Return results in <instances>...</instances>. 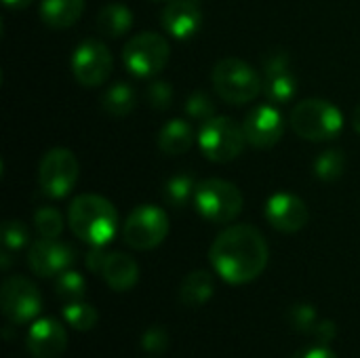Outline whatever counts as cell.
<instances>
[{
  "mask_svg": "<svg viewBox=\"0 0 360 358\" xmlns=\"http://www.w3.org/2000/svg\"><path fill=\"white\" fill-rule=\"evenodd\" d=\"M0 308L6 321L13 325H23L40 314L42 300L32 281L25 276H8L0 289Z\"/></svg>",
  "mask_w": 360,
  "mask_h": 358,
  "instance_id": "obj_11",
  "label": "cell"
},
{
  "mask_svg": "<svg viewBox=\"0 0 360 358\" xmlns=\"http://www.w3.org/2000/svg\"><path fill=\"white\" fill-rule=\"evenodd\" d=\"M266 219L274 230L293 234L308 224L310 211L300 196L291 192H276L266 203Z\"/></svg>",
  "mask_w": 360,
  "mask_h": 358,
  "instance_id": "obj_14",
  "label": "cell"
},
{
  "mask_svg": "<svg viewBox=\"0 0 360 358\" xmlns=\"http://www.w3.org/2000/svg\"><path fill=\"white\" fill-rule=\"evenodd\" d=\"M184 110H186V114H188L190 118L200 120V122H205V120H209V118L215 116V103H213V99H211L205 91H194V93H190L188 99H186Z\"/></svg>",
  "mask_w": 360,
  "mask_h": 358,
  "instance_id": "obj_29",
  "label": "cell"
},
{
  "mask_svg": "<svg viewBox=\"0 0 360 358\" xmlns=\"http://www.w3.org/2000/svg\"><path fill=\"white\" fill-rule=\"evenodd\" d=\"M141 346L146 352H152V354H160L169 348V333L167 329L162 327H150L143 338H141Z\"/></svg>",
  "mask_w": 360,
  "mask_h": 358,
  "instance_id": "obj_33",
  "label": "cell"
},
{
  "mask_svg": "<svg viewBox=\"0 0 360 358\" xmlns=\"http://www.w3.org/2000/svg\"><path fill=\"white\" fill-rule=\"evenodd\" d=\"M160 21L169 36L188 40L202 25V4L200 0H167Z\"/></svg>",
  "mask_w": 360,
  "mask_h": 358,
  "instance_id": "obj_15",
  "label": "cell"
},
{
  "mask_svg": "<svg viewBox=\"0 0 360 358\" xmlns=\"http://www.w3.org/2000/svg\"><path fill=\"white\" fill-rule=\"evenodd\" d=\"M34 226L40 238H59L63 232V217L53 207H40L34 215Z\"/></svg>",
  "mask_w": 360,
  "mask_h": 358,
  "instance_id": "obj_28",
  "label": "cell"
},
{
  "mask_svg": "<svg viewBox=\"0 0 360 358\" xmlns=\"http://www.w3.org/2000/svg\"><path fill=\"white\" fill-rule=\"evenodd\" d=\"M198 148L211 162H230L245 150L247 135L245 127L228 116H213L202 122L196 135Z\"/></svg>",
  "mask_w": 360,
  "mask_h": 358,
  "instance_id": "obj_6",
  "label": "cell"
},
{
  "mask_svg": "<svg viewBox=\"0 0 360 358\" xmlns=\"http://www.w3.org/2000/svg\"><path fill=\"white\" fill-rule=\"evenodd\" d=\"M171 59V44L158 32H139L122 46L124 68L139 78L160 74Z\"/></svg>",
  "mask_w": 360,
  "mask_h": 358,
  "instance_id": "obj_7",
  "label": "cell"
},
{
  "mask_svg": "<svg viewBox=\"0 0 360 358\" xmlns=\"http://www.w3.org/2000/svg\"><path fill=\"white\" fill-rule=\"evenodd\" d=\"M105 257H108V253L103 251V247H91V251H89L86 257H84L86 268H89L93 274H101V272H103Z\"/></svg>",
  "mask_w": 360,
  "mask_h": 358,
  "instance_id": "obj_35",
  "label": "cell"
},
{
  "mask_svg": "<svg viewBox=\"0 0 360 358\" xmlns=\"http://www.w3.org/2000/svg\"><path fill=\"white\" fill-rule=\"evenodd\" d=\"M133 27V13L127 4L108 2L97 15V30L105 38H120Z\"/></svg>",
  "mask_w": 360,
  "mask_h": 358,
  "instance_id": "obj_20",
  "label": "cell"
},
{
  "mask_svg": "<svg viewBox=\"0 0 360 358\" xmlns=\"http://www.w3.org/2000/svg\"><path fill=\"white\" fill-rule=\"evenodd\" d=\"M70 230L91 247H105L118 230L116 207L99 194H80L68 209Z\"/></svg>",
  "mask_w": 360,
  "mask_h": 358,
  "instance_id": "obj_2",
  "label": "cell"
},
{
  "mask_svg": "<svg viewBox=\"0 0 360 358\" xmlns=\"http://www.w3.org/2000/svg\"><path fill=\"white\" fill-rule=\"evenodd\" d=\"M213 270L230 285L255 281L268 266L270 251L264 234L249 224H236L217 234L209 249Z\"/></svg>",
  "mask_w": 360,
  "mask_h": 358,
  "instance_id": "obj_1",
  "label": "cell"
},
{
  "mask_svg": "<svg viewBox=\"0 0 360 358\" xmlns=\"http://www.w3.org/2000/svg\"><path fill=\"white\" fill-rule=\"evenodd\" d=\"M211 80L217 95L230 106L249 103L264 91L262 76L238 57H224L221 61H217Z\"/></svg>",
  "mask_w": 360,
  "mask_h": 358,
  "instance_id": "obj_4",
  "label": "cell"
},
{
  "mask_svg": "<svg viewBox=\"0 0 360 358\" xmlns=\"http://www.w3.org/2000/svg\"><path fill=\"white\" fill-rule=\"evenodd\" d=\"M352 124H354V131L360 135V103L354 108V114H352Z\"/></svg>",
  "mask_w": 360,
  "mask_h": 358,
  "instance_id": "obj_38",
  "label": "cell"
},
{
  "mask_svg": "<svg viewBox=\"0 0 360 358\" xmlns=\"http://www.w3.org/2000/svg\"><path fill=\"white\" fill-rule=\"evenodd\" d=\"M74 260V249L57 238H40L27 251V266L40 279L59 276L61 272L70 270Z\"/></svg>",
  "mask_w": 360,
  "mask_h": 358,
  "instance_id": "obj_12",
  "label": "cell"
},
{
  "mask_svg": "<svg viewBox=\"0 0 360 358\" xmlns=\"http://www.w3.org/2000/svg\"><path fill=\"white\" fill-rule=\"evenodd\" d=\"M70 68L74 78L82 87H99L110 78L114 68V57L105 42L97 38H89L74 49Z\"/></svg>",
  "mask_w": 360,
  "mask_h": 358,
  "instance_id": "obj_10",
  "label": "cell"
},
{
  "mask_svg": "<svg viewBox=\"0 0 360 358\" xmlns=\"http://www.w3.org/2000/svg\"><path fill=\"white\" fill-rule=\"evenodd\" d=\"M264 93H266L268 101L274 103V106L293 101V97L297 93V78H295L293 70L287 68V70H278V72L266 74Z\"/></svg>",
  "mask_w": 360,
  "mask_h": 358,
  "instance_id": "obj_23",
  "label": "cell"
},
{
  "mask_svg": "<svg viewBox=\"0 0 360 358\" xmlns=\"http://www.w3.org/2000/svg\"><path fill=\"white\" fill-rule=\"evenodd\" d=\"M245 135H247V141L253 146V148H259V150H268L272 146H276L285 133V120H283V114L278 112V108L274 103H262L257 108H253L245 122Z\"/></svg>",
  "mask_w": 360,
  "mask_h": 358,
  "instance_id": "obj_13",
  "label": "cell"
},
{
  "mask_svg": "<svg viewBox=\"0 0 360 358\" xmlns=\"http://www.w3.org/2000/svg\"><path fill=\"white\" fill-rule=\"evenodd\" d=\"M289 323L300 333H312L316 327V310L308 304H297L289 310Z\"/></svg>",
  "mask_w": 360,
  "mask_h": 358,
  "instance_id": "obj_32",
  "label": "cell"
},
{
  "mask_svg": "<svg viewBox=\"0 0 360 358\" xmlns=\"http://www.w3.org/2000/svg\"><path fill=\"white\" fill-rule=\"evenodd\" d=\"M135 99H137L135 97V89L129 82L120 80V82L110 84L101 93L99 103H101V110L108 116H112V118H124V116H129L135 110Z\"/></svg>",
  "mask_w": 360,
  "mask_h": 358,
  "instance_id": "obj_21",
  "label": "cell"
},
{
  "mask_svg": "<svg viewBox=\"0 0 360 358\" xmlns=\"http://www.w3.org/2000/svg\"><path fill=\"white\" fill-rule=\"evenodd\" d=\"M346 171V156L342 150H327L314 160V175L321 181H335Z\"/></svg>",
  "mask_w": 360,
  "mask_h": 358,
  "instance_id": "obj_25",
  "label": "cell"
},
{
  "mask_svg": "<svg viewBox=\"0 0 360 358\" xmlns=\"http://www.w3.org/2000/svg\"><path fill=\"white\" fill-rule=\"evenodd\" d=\"M196 192V181L192 175H173L165 188H162V198L169 207L173 209H181L190 203V198H194Z\"/></svg>",
  "mask_w": 360,
  "mask_h": 358,
  "instance_id": "obj_24",
  "label": "cell"
},
{
  "mask_svg": "<svg viewBox=\"0 0 360 358\" xmlns=\"http://www.w3.org/2000/svg\"><path fill=\"white\" fill-rule=\"evenodd\" d=\"M245 198L236 184L209 177L196 184L194 192V207L198 215L211 224H230L243 211Z\"/></svg>",
  "mask_w": 360,
  "mask_h": 358,
  "instance_id": "obj_5",
  "label": "cell"
},
{
  "mask_svg": "<svg viewBox=\"0 0 360 358\" xmlns=\"http://www.w3.org/2000/svg\"><path fill=\"white\" fill-rule=\"evenodd\" d=\"M55 293L63 302H78L86 293V283H84V279H82L80 272L65 270L55 281Z\"/></svg>",
  "mask_w": 360,
  "mask_h": 358,
  "instance_id": "obj_27",
  "label": "cell"
},
{
  "mask_svg": "<svg viewBox=\"0 0 360 358\" xmlns=\"http://www.w3.org/2000/svg\"><path fill=\"white\" fill-rule=\"evenodd\" d=\"M213 289H215L213 276L207 270H194L184 279L179 289V300L186 306L198 308L213 298Z\"/></svg>",
  "mask_w": 360,
  "mask_h": 358,
  "instance_id": "obj_22",
  "label": "cell"
},
{
  "mask_svg": "<svg viewBox=\"0 0 360 358\" xmlns=\"http://www.w3.org/2000/svg\"><path fill=\"white\" fill-rule=\"evenodd\" d=\"M101 276H103V281L108 283L110 289H114V291H129L139 281V266L127 253H118V251L116 253H108Z\"/></svg>",
  "mask_w": 360,
  "mask_h": 358,
  "instance_id": "obj_17",
  "label": "cell"
},
{
  "mask_svg": "<svg viewBox=\"0 0 360 358\" xmlns=\"http://www.w3.org/2000/svg\"><path fill=\"white\" fill-rule=\"evenodd\" d=\"M84 13V0H42L40 19L55 30L74 25Z\"/></svg>",
  "mask_w": 360,
  "mask_h": 358,
  "instance_id": "obj_19",
  "label": "cell"
},
{
  "mask_svg": "<svg viewBox=\"0 0 360 358\" xmlns=\"http://www.w3.org/2000/svg\"><path fill=\"white\" fill-rule=\"evenodd\" d=\"M169 234V215L154 205H141L133 209L122 226L124 243L135 251L156 249Z\"/></svg>",
  "mask_w": 360,
  "mask_h": 358,
  "instance_id": "obj_8",
  "label": "cell"
},
{
  "mask_svg": "<svg viewBox=\"0 0 360 358\" xmlns=\"http://www.w3.org/2000/svg\"><path fill=\"white\" fill-rule=\"evenodd\" d=\"M312 335H314L321 344L327 346V344H331V342L338 338V327H335L333 321H321V323H316Z\"/></svg>",
  "mask_w": 360,
  "mask_h": 358,
  "instance_id": "obj_34",
  "label": "cell"
},
{
  "mask_svg": "<svg viewBox=\"0 0 360 358\" xmlns=\"http://www.w3.org/2000/svg\"><path fill=\"white\" fill-rule=\"evenodd\" d=\"M146 101L154 110H167L173 103V87L165 80H152L146 87Z\"/></svg>",
  "mask_w": 360,
  "mask_h": 358,
  "instance_id": "obj_30",
  "label": "cell"
},
{
  "mask_svg": "<svg viewBox=\"0 0 360 358\" xmlns=\"http://www.w3.org/2000/svg\"><path fill=\"white\" fill-rule=\"evenodd\" d=\"M2 245L8 251H19L27 245V230L17 219H6L2 224Z\"/></svg>",
  "mask_w": 360,
  "mask_h": 358,
  "instance_id": "obj_31",
  "label": "cell"
},
{
  "mask_svg": "<svg viewBox=\"0 0 360 358\" xmlns=\"http://www.w3.org/2000/svg\"><path fill=\"white\" fill-rule=\"evenodd\" d=\"M289 124L295 135L308 141H329L342 133L344 114L331 101L312 97L293 106L289 114Z\"/></svg>",
  "mask_w": 360,
  "mask_h": 358,
  "instance_id": "obj_3",
  "label": "cell"
},
{
  "mask_svg": "<svg viewBox=\"0 0 360 358\" xmlns=\"http://www.w3.org/2000/svg\"><path fill=\"white\" fill-rule=\"evenodd\" d=\"M8 8H25V6H30L34 0H2Z\"/></svg>",
  "mask_w": 360,
  "mask_h": 358,
  "instance_id": "obj_37",
  "label": "cell"
},
{
  "mask_svg": "<svg viewBox=\"0 0 360 358\" xmlns=\"http://www.w3.org/2000/svg\"><path fill=\"white\" fill-rule=\"evenodd\" d=\"M63 319L76 331H91L97 325V310L84 302H68L63 306Z\"/></svg>",
  "mask_w": 360,
  "mask_h": 358,
  "instance_id": "obj_26",
  "label": "cell"
},
{
  "mask_svg": "<svg viewBox=\"0 0 360 358\" xmlns=\"http://www.w3.org/2000/svg\"><path fill=\"white\" fill-rule=\"evenodd\" d=\"M293 358H338L333 354V350H329L325 344H319V346H310V348H304L300 350L297 354H293Z\"/></svg>",
  "mask_w": 360,
  "mask_h": 358,
  "instance_id": "obj_36",
  "label": "cell"
},
{
  "mask_svg": "<svg viewBox=\"0 0 360 358\" xmlns=\"http://www.w3.org/2000/svg\"><path fill=\"white\" fill-rule=\"evenodd\" d=\"M25 346L34 358H59L68 348V333L55 319H38L27 331Z\"/></svg>",
  "mask_w": 360,
  "mask_h": 358,
  "instance_id": "obj_16",
  "label": "cell"
},
{
  "mask_svg": "<svg viewBox=\"0 0 360 358\" xmlns=\"http://www.w3.org/2000/svg\"><path fill=\"white\" fill-rule=\"evenodd\" d=\"M194 139H196V135H194L192 124L181 118H173L167 124H162V129L158 131V137H156L160 152L169 154V156L188 152L194 146Z\"/></svg>",
  "mask_w": 360,
  "mask_h": 358,
  "instance_id": "obj_18",
  "label": "cell"
},
{
  "mask_svg": "<svg viewBox=\"0 0 360 358\" xmlns=\"http://www.w3.org/2000/svg\"><path fill=\"white\" fill-rule=\"evenodd\" d=\"M80 175V165L72 150L53 148L49 150L38 165V184L42 192L51 198L68 196Z\"/></svg>",
  "mask_w": 360,
  "mask_h": 358,
  "instance_id": "obj_9",
  "label": "cell"
}]
</instances>
